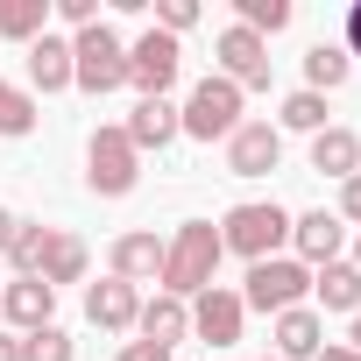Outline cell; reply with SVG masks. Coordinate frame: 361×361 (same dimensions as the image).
<instances>
[{
  "mask_svg": "<svg viewBox=\"0 0 361 361\" xmlns=\"http://www.w3.org/2000/svg\"><path fill=\"white\" fill-rule=\"evenodd\" d=\"M220 255H227V248H220V227H213V220H185V227L163 241V276H156L163 298H185V305H192V298L213 283Z\"/></svg>",
  "mask_w": 361,
  "mask_h": 361,
  "instance_id": "obj_1",
  "label": "cell"
},
{
  "mask_svg": "<svg viewBox=\"0 0 361 361\" xmlns=\"http://www.w3.org/2000/svg\"><path fill=\"white\" fill-rule=\"evenodd\" d=\"M8 262H15L22 276H43V283L57 290V283H78V276H85V241H78V234H64V227L22 220V227H15Z\"/></svg>",
  "mask_w": 361,
  "mask_h": 361,
  "instance_id": "obj_2",
  "label": "cell"
},
{
  "mask_svg": "<svg viewBox=\"0 0 361 361\" xmlns=\"http://www.w3.org/2000/svg\"><path fill=\"white\" fill-rule=\"evenodd\" d=\"M71 85L78 92H121L128 85V43L106 29V22H92V29H78L71 36Z\"/></svg>",
  "mask_w": 361,
  "mask_h": 361,
  "instance_id": "obj_3",
  "label": "cell"
},
{
  "mask_svg": "<svg viewBox=\"0 0 361 361\" xmlns=\"http://www.w3.org/2000/svg\"><path fill=\"white\" fill-rule=\"evenodd\" d=\"M290 241V213L269 199H248V206H234L227 220H220V248H234V255H248V262H269L276 248Z\"/></svg>",
  "mask_w": 361,
  "mask_h": 361,
  "instance_id": "obj_4",
  "label": "cell"
},
{
  "mask_svg": "<svg viewBox=\"0 0 361 361\" xmlns=\"http://www.w3.org/2000/svg\"><path fill=\"white\" fill-rule=\"evenodd\" d=\"M241 128V85H227L220 71L192 85V99L177 106V135H199V142H220Z\"/></svg>",
  "mask_w": 361,
  "mask_h": 361,
  "instance_id": "obj_5",
  "label": "cell"
},
{
  "mask_svg": "<svg viewBox=\"0 0 361 361\" xmlns=\"http://www.w3.org/2000/svg\"><path fill=\"white\" fill-rule=\"evenodd\" d=\"M312 298V269L298 255H269V262H248V290L241 305L248 312H298Z\"/></svg>",
  "mask_w": 361,
  "mask_h": 361,
  "instance_id": "obj_6",
  "label": "cell"
},
{
  "mask_svg": "<svg viewBox=\"0 0 361 361\" xmlns=\"http://www.w3.org/2000/svg\"><path fill=\"white\" fill-rule=\"evenodd\" d=\"M135 177H142V156L121 128H92V149H85V185L99 199H128L135 192Z\"/></svg>",
  "mask_w": 361,
  "mask_h": 361,
  "instance_id": "obj_7",
  "label": "cell"
},
{
  "mask_svg": "<svg viewBox=\"0 0 361 361\" xmlns=\"http://www.w3.org/2000/svg\"><path fill=\"white\" fill-rule=\"evenodd\" d=\"M177 71H185V50H177V36L149 29L142 43H128V85H142V99H163L177 85Z\"/></svg>",
  "mask_w": 361,
  "mask_h": 361,
  "instance_id": "obj_8",
  "label": "cell"
},
{
  "mask_svg": "<svg viewBox=\"0 0 361 361\" xmlns=\"http://www.w3.org/2000/svg\"><path fill=\"white\" fill-rule=\"evenodd\" d=\"M241 319H248V305H241V290H227V283H206V290L192 298V333H199L206 347H234V340H241Z\"/></svg>",
  "mask_w": 361,
  "mask_h": 361,
  "instance_id": "obj_9",
  "label": "cell"
},
{
  "mask_svg": "<svg viewBox=\"0 0 361 361\" xmlns=\"http://www.w3.org/2000/svg\"><path fill=\"white\" fill-rule=\"evenodd\" d=\"M276 163H283V128L241 121V128L227 135V170H234V177H269Z\"/></svg>",
  "mask_w": 361,
  "mask_h": 361,
  "instance_id": "obj_10",
  "label": "cell"
},
{
  "mask_svg": "<svg viewBox=\"0 0 361 361\" xmlns=\"http://www.w3.org/2000/svg\"><path fill=\"white\" fill-rule=\"evenodd\" d=\"M220 78H227V85H241V92H248V85H269V43H262V36H248L241 22H234V29H220Z\"/></svg>",
  "mask_w": 361,
  "mask_h": 361,
  "instance_id": "obj_11",
  "label": "cell"
},
{
  "mask_svg": "<svg viewBox=\"0 0 361 361\" xmlns=\"http://www.w3.org/2000/svg\"><path fill=\"white\" fill-rule=\"evenodd\" d=\"M290 241H298V262L326 269V262H340L347 227H340V213H298V220H290Z\"/></svg>",
  "mask_w": 361,
  "mask_h": 361,
  "instance_id": "obj_12",
  "label": "cell"
},
{
  "mask_svg": "<svg viewBox=\"0 0 361 361\" xmlns=\"http://www.w3.org/2000/svg\"><path fill=\"white\" fill-rule=\"evenodd\" d=\"M85 319H92L99 333H128V326L142 319V298H135V283H121V276L92 283V290H85Z\"/></svg>",
  "mask_w": 361,
  "mask_h": 361,
  "instance_id": "obj_13",
  "label": "cell"
},
{
  "mask_svg": "<svg viewBox=\"0 0 361 361\" xmlns=\"http://www.w3.org/2000/svg\"><path fill=\"white\" fill-rule=\"evenodd\" d=\"M0 312H8V326L36 333V326H50V312H57V290H50L43 276H15L8 290H0Z\"/></svg>",
  "mask_w": 361,
  "mask_h": 361,
  "instance_id": "obj_14",
  "label": "cell"
},
{
  "mask_svg": "<svg viewBox=\"0 0 361 361\" xmlns=\"http://www.w3.org/2000/svg\"><path fill=\"white\" fill-rule=\"evenodd\" d=\"M106 262H114L121 283H156V276H163V241H156L149 227H142V234H121Z\"/></svg>",
  "mask_w": 361,
  "mask_h": 361,
  "instance_id": "obj_15",
  "label": "cell"
},
{
  "mask_svg": "<svg viewBox=\"0 0 361 361\" xmlns=\"http://www.w3.org/2000/svg\"><path fill=\"white\" fill-rule=\"evenodd\" d=\"M319 347H326V326H319L312 305L276 312V361H319Z\"/></svg>",
  "mask_w": 361,
  "mask_h": 361,
  "instance_id": "obj_16",
  "label": "cell"
},
{
  "mask_svg": "<svg viewBox=\"0 0 361 361\" xmlns=\"http://www.w3.org/2000/svg\"><path fill=\"white\" fill-rule=\"evenodd\" d=\"M312 170L347 185V177L361 170V135H354V128H319V135H312Z\"/></svg>",
  "mask_w": 361,
  "mask_h": 361,
  "instance_id": "obj_17",
  "label": "cell"
},
{
  "mask_svg": "<svg viewBox=\"0 0 361 361\" xmlns=\"http://www.w3.org/2000/svg\"><path fill=\"white\" fill-rule=\"evenodd\" d=\"M121 135L135 142V156H142V149H170V142H177V106H170V99H135V114H128Z\"/></svg>",
  "mask_w": 361,
  "mask_h": 361,
  "instance_id": "obj_18",
  "label": "cell"
},
{
  "mask_svg": "<svg viewBox=\"0 0 361 361\" xmlns=\"http://www.w3.org/2000/svg\"><path fill=\"white\" fill-rule=\"evenodd\" d=\"M135 326H142V340H156V347H177V340L192 333V305H185V298H149Z\"/></svg>",
  "mask_w": 361,
  "mask_h": 361,
  "instance_id": "obj_19",
  "label": "cell"
},
{
  "mask_svg": "<svg viewBox=\"0 0 361 361\" xmlns=\"http://www.w3.org/2000/svg\"><path fill=\"white\" fill-rule=\"evenodd\" d=\"M29 78H36L43 92H64V85H71V43L43 29V36L29 43Z\"/></svg>",
  "mask_w": 361,
  "mask_h": 361,
  "instance_id": "obj_20",
  "label": "cell"
},
{
  "mask_svg": "<svg viewBox=\"0 0 361 361\" xmlns=\"http://www.w3.org/2000/svg\"><path fill=\"white\" fill-rule=\"evenodd\" d=\"M312 298H319L326 312H361V269H354V262L312 269Z\"/></svg>",
  "mask_w": 361,
  "mask_h": 361,
  "instance_id": "obj_21",
  "label": "cell"
},
{
  "mask_svg": "<svg viewBox=\"0 0 361 361\" xmlns=\"http://www.w3.org/2000/svg\"><path fill=\"white\" fill-rule=\"evenodd\" d=\"M347 71H354V57H347L340 43H319V50L305 57V92H340Z\"/></svg>",
  "mask_w": 361,
  "mask_h": 361,
  "instance_id": "obj_22",
  "label": "cell"
},
{
  "mask_svg": "<svg viewBox=\"0 0 361 361\" xmlns=\"http://www.w3.org/2000/svg\"><path fill=\"white\" fill-rule=\"evenodd\" d=\"M50 22V0H0V36L8 43H36Z\"/></svg>",
  "mask_w": 361,
  "mask_h": 361,
  "instance_id": "obj_23",
  "label": "cell"
},
{
  "mask_svg": "<svg viewBox=\"0 0 361 361\" xmlns=\"http://www.w3.org/2000/svg\"><path fill=\"white\" fill-rule=\"evenodd\" d=\"M234 8H241V29L248 36H276V29H290V0H234Z\"/></svg>",
  "mask_w": 361,
  "mask_h": 361,
  "instance_id": "obj_24",
  "label": "cell"
},
{
  "mask_svg": "<svg viewBox=\"0 0 361 361\" xmlns=\"http://www.w3.org/2000/svg\"><path fill=\"white\" fill-rule=\"evenodd\" d=\"M22 361H78V347L64 326H36V333H22Z\"/></svg>",
  "mask_w": 361,
  "mask_h": 361,
  "instance_id": "obj_25",
  "label": "cell"
},
{
  "mask_svg": "<svg viewBox=\"0 0 361 361\" xmlns=\"http://www.w3.org/2000/svg\"><path fill=\"white\" fill-rule=\"evenodd\" d=\"M283 128L319 135V128H326V92H290V99H283Z\"/></svg>",
  "mask_w": 361,
  "mask_h": 361,
  "instance_id": "obj_26",
  "label": "cell"
},
{
  "mask_svg": "<svg viewBox=\"0 0 361 361\" xmlns=\"http://www.w3.org/2000/svg\"><path fill=\"white\" fill-rule=\"evenodd\" d=\"M36 128V99L22 85H0V135H29Z\"/></svg>",
  "mask_w": 361,
  "mask_h": 361,
  "instance_id": "obj_27",
  "label": "cell"
},
{
  "mask_svg": "<svg viewBox=\"0 0 361 361\" xmlns=\"http://www.w3.org/2000/svg\"><path fill=\"white\" fill-rule=\"evenodd\" d=\"M156 15H163V36H177V29H192V22H199V0H163Z\"/></svg>",
  "mask_w": 361,
  "mask_h": 361,
  "instance_id": "obj_28",
  "label": "cell"
},
{
  "mask_svg": "<svg viewBox=\"0 0 361 361\" xmlns=\"http://www.w3.org/2000/svg\"><path fill=\"white\" fill-rule=\"evenodd\" d=\"M50 8H57L71 29H92V22H99V0H50Z\"/></svg>",
  "mask_w": 361,
  "mask_h": 361,
  "instance_id": "obj_29",
  "label": "cell"
},
{
  "mask_svg": "<svg viewBox=\"0 0 361 361\" xmlns=\"http://www.w3.org/2000/svg\"><path fill=\"white\" fill-rule=\"evenodd\" d=\"M340 213H347V220L361 227V170H354V177H347V185H340Z\"/></svg>",
  "mask_w": 361,
  "mask_h": 361,
  "instance_id": "obj_30",
  "label": "cell"
},
{
  "mask_svg": "<svg viewBox=\"0 0 361 361\" xmlns=\"http://www.w3.org/2000/svg\"><path fill=\"white\" fill-rule=\"evenodd\" d=\"M121 361H170V347H156V340H128Z\"/></svg>",
  "mask_w": 361,
  "mask_h": 361,
  "instance_id": "obj_31",
  "label": "cell"
},
{
  "mask_svg": "<svg viewBox=\"0 0 361 361\" xmlns=\"http://www.w3.org/2000/svg\"><path fill=\"white\" fill-rule=\"evenodd\" d=\"M347 57H361V0H354V8H347V43H340Z\"/></svg>",
  "mask_w": 361,
  "mask_h": 361,
  "instance_id": "obj_32",
  "label": "cell"
},
{
  "mask_svg": "<svg viewBox=\"0 0 361 361\" xmlns=\"http://www.w3.org/2000/svg\"><path fill=\"white\" fill-rule=\"evenodd\" d=\"M15 227H22V220H15L8 206H0V255H8V248H15Z\"/></svg>",
  "mask_w": 361,
  "mask_h": 361,
  "instance_id": "obj_33",
  "label": "cell"
},
{
  "mask_svg": "<svg viewBox=\"0 0 361 361\" xmlns=\"http://www.w3.org/2000/svg\"><path fill=\"white\" fill-rule=\"evenodd\" d=\"M0 361H22V340L15 333H0Z\"/></svg>",
  "mask_w": 361,
  "mask_h": 361,
  "instance_id": "obj_34",
  "label": "cell"
},
{
  "mask_svg": "<svg viewBox=\"0 0 361 361\" xmlns=\"http://www.w3.org/2000/svg\"><path fill=\"white\" fill-rule=\"evenodd\" d=\"M319 361H361L354 347H319Z\"/></svg>",
  "mask_w": 361,
  "mask_h": 361,
  "instance_id": "obj_35",
  "label": "cell"
},
{
  "mask_svg": "<svg viewBox=\"0 0 361 361\" xmlns=\"http://www.w3.org/2000/svg\"><path fill=\"white\" fill-rule=\"evenodd\" d=\"M347 347H354V354H361V312H354V333H347Z\"/></svg>",
  "mask_w": 361,
  "mask_h": 361,
  "instance_id": "obj_36",
  "label": "cell"
},
{
  "mask_svg": "<svg viewBox=\"0 0 361 361\" xmlns=\"http://www.w3.org/2000/svg\"><path fill=\"white\" fill-rule=\"evenodd\" d=\"M354 269H361V241H354Z\"/></svg>",
  "mask_w": 361,
  "mask_h": 361,
  "instance_id": "obj_37",
  "label": "cell"
}]
</instances>
